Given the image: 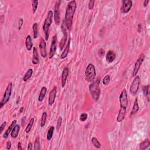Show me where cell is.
<instances>
[{"label":"cell","instance_id":"obj_1","mask_svg":"<svg viewBox=\"0 0 150 150\" xmlns=\"http://www.w3.org/2000/svg\"><path fill=\"white\" fill-rule=\"evenodd\" d=\"M77 7L76 1L74 0L70 1L67 4L65 16V24L66 26V28L69 31H71L73 25V19L75 12H76Z\"/></svg>","mask_w":150,"mask_h":150},{"label":"cell","instance_id":"obj_2","mask_svg":"<svg viewBox=\"0 0 150 150\" xmlns=\"http://www.w3.org/2000/svg\"><path fill=\"white\" fill-rule=\"evenodd\" d=\"M89 92L94 101H98L100 96L101 90L100 87V80L96 79L92 82L89 85Z\"/></svg>","mask_w":150,"mask_h":150},{"label":"cell","instance_id":"obj_3","mask_svg":"<svg viewBox=\"0 0 150 150\" xmlns=\"http://www.w3.org/2000/svg\"><path fill=\"white\" fill-rule=\"evenodd\" d=\"M84 75L87 82H92L94 81L96 76V70L93 64H88L85 71Z\"/></svg>","mask_w":150,"mask_h":150},{"label":"cell","instance_id":"obj_4","mask_svg":"<svg viewBox=\"0 0 150 150\" xmlns=\"http://www.w3.org/2000/svg\"><path fill=\"white\" fill-rule=\"evenodd\" d=\"M53 17V12L52 10L49 11L47 13V16L46 19L45 20L44 25H43V30L45 35V39L46 41H47L49 39V28L51 26L52 23V18Z\"/></svg>","mask_w":150,"mask_h":150},{"label":"cell","instance_id":"obj_5","mask_svg":"<svg viewBox=\"0 0 150 150\" xmlns=\"http://www.w3.org/2000/svg\"><path fill=\"white\" fill-rule=\"evenodd\" d=\"M12 83L11 82H10V83H8V86H7L6 91L4 92V96L2 97L1 102H0V108L1 109H2L4 105L8 103L10 97H11L12 94Z\"/></svg>","mask_w":150,"mask_h":150},{"label":"cell","instance_id":"obj_6","mask_svg":"<svg viewBox=\"0 0 150 150\" xmlns=\"http://www.w3.org/2000/svg\"><path fill=\"white\" fill-rule=\"evenodd\" d=\"M140 77L139 76H136L130 87V92L132 96H136L140 88Z\"/></svg>","mask_w":150,"mask_h":150},{"label":"cell","instance_id":"obj_7","mask_svg":"<svg viewBox=\"0 0 150 150\" xmlns=\"http://www.w3.org/2000/svg\"><path fill=\"white\" fill-rule=\"evenodd\" d=\"M120 105L121 108L127 109L128 106V97H127V92L126 89H123L119 96Z\"/></svg>","mask_w":150,"mask_h":150},{"label":"cell","instance_id":"obj_8","mask_svg":"<svg viewBox=\"0 0 150 150\" xmlns=\"http://www.w3.org/2000/svg\"><path fill=\"white\" fill-rule=\"evenodd\" d=\"M61 4V1H57L56 2L54 7L53 10V17L55 23L56 25H59L61 22V18H60V5Z\"/></svg>","mask_w":150,"mask_h":150},{"label":"cell","instance_id":"obj_9","mask_svg":"<svg viewBox=\"0 0 150 150\" xmlns=\"http://www.w3.org/2000/svg\"><path fill=\"white\" fill-rule=\"evenodd\" d=\"M144 58H145V55L143 53H142L139 56L138 59L137 60L136 63H135L133 72H132V76H133L135 77L136 76H137V73H138L140 69V67L141 66L142 62H143L144 61Z\"/></svg>","mask_w":150,"mask_h":150},{"label":"cell","instance_id":"obj_10","mask_svg":"<svg viewBox=\"0 0 150 150\" xmlns=\"http://www.w3.org/2000/svg\"><path fill=\"white\" fill-rule=\"evenodd\" d=\"M57 36L56 35H55L53 36L52 38V41H51V47H50L49 50V59H52L55 54L56 51L57 49Z\"/></svg>","mask_w":150,"mask_h":150},{"label":"cell","instance_id":"obj_11","mask_svg":"<svg viewBox=\"0 0 150 150\" xmlns=\"http://www.w3.org/2000/svg\"><path fill=\"white\" fill-rule=\"evenodd\" d=\"M132 7V1L131 0H124L122 1L121 11L122 14H127L130 11Z\"/></svg>","mask_w":150,"mask_h":150},{"label":"cell","instance_id":"obj_12","mask_svg":"<svg viewBox=\"0 0 150 150\" xmlns=\"http://www.w3.org/2000/svg\"><path fill=\"white\" fill-rule=\"evenodd\" d=\"M39 52L41 56L43 58H46L47 57V52H46V43L44 38H41L39 45Z\"/></svg>","mask_w":150,"mask_h":150},{"label":"cell","instance_id":"obj_13","mask_svg":"<svg viewBox=\"0 0 150 150\" xmlns=\"http://www.w3.org/2000/svg\"><path fill=\"white\" fill-rule=\"evenodd\" d=\"M66 26L65 25V21L63 22V24L62 25V31L63 32V38L60 42L59 44V47H60V50L62 51L63 49L65 46L66 42L67 41V35L66 32Z\"/></svg>","mask_w":150,"mask_h":150},{"label":"cell","instance_id":"obj_14","mask_svg":"<svg viewBox=\"0 0 150 150\" xmlns=\"http://www.w3.org/2000/svg\"><path fill=\"white\" fill-rule=\"evenodd\" d=\"M56 93H57V87L56 86H55L53 89H52L49 93V99H48V104L49 106H52V105H53V103H55L56 96Z\"/></svg>","mask_w":150,"mask_h":150},{"label":"cell","instance_id":"obj_15","mask_svg":"<svg viewBox=\"0 0 150 150\" xmlns=\"http://www.w3.org/2000/svg\"><path fill=\"white\" fill-rule=\"evenodd\" d=\"M69 69L68 67H65L63 72H62V76H61V82H62V87H64L65 86L67 77H68V75H69Z\"/></svg>","mask_w":150,"mask_h":150},{"label":"cell","instance_id":"obj_16","mask_svg":"<svg viewBox=\"0 0 150 150\" xmlns=\"http://www.w3.org/2000/svg\"><path fill=\"white\" fill-rule=\"evenodd\" d=\"M116 55L113 51H109L106 55V59L108 63H112L116 59Z\"/></svg>","mask_w":150,"mask_h":150},{"label":"cell","instance_id":"obj_17","mask_svg":"<svg viewBox=\"0 0 150 150\" xmlns=\"http://www.w3.org/2000/svg\"><path fill=\"white\" fill-rule=\"evenodd\" d=\"M126 109H123V108H121L120 109L119 111L118 115H117L116 120L117 122H120L122 121H123V120L125 118V116H126Z\"/></svg>","mask_w":150,"mask_h":150},{"label":"cell","instance_id":"obj_18","mask_svg":"<svg viewBox=\"0 0 150 150\" xmlns=\"http://www.w3.org/2000/svg\"><path fill=\"white\" fill-rule=\"evenodd\" d=\"M17 124V120H15L12 121V123L11 124V125L8 127V128H7V130L5 131V133L4 134V136L3 137L4 138H7L8 137V136H9V134L11 133L12 129L14 128V127H15V126Z\"/></svg>","mask_w":150,"mask_h":150},{"label":"cell","instance_id":"obj_19","mask_svg":"<svg viewBox=\"0 0 150 150\" xmlns=\"http://www.w3.org/2000/svg\"><path fill=\"white\" fill-rule=\"evenodd\" d=\"M71 39L69 38L68 42H67V44L66 45V47H65L63 51V52H62V53L61 54V58L62 59H63L65 58H66V57L67 56V55H68V53H69V49H70V44H71Z\"/></svg>","mask_w":150,"mask_h":150},{"label":"cell","instance_id":"obj_20","mask_svg":"<svg viewBox=\"0 0 150 150\" xmlns=\"http://www.w3.org/2000/svg\"><path fill=\"white\" fill-rule=\"evenodd\" d=\"M33 57H32V62L34 65H37L39 63V55L38 53L37 49L36 47H34L33 48Z\"/></svg>","mask_w":150,"mask_h":150},{"label":"cell","instance_id":"obj_21","mask_svg":"<svg viewBox=\"0 0 150 150\" xmlns=\"http://www.w3.org/2000/svg\"><path fill=\"white\" fill-rule=\"evenodd\" d=\"M20 126L18 124H16L11 132V137L12 138H16L18 136Z\"/></svg>","mask_w":150,"mask_h":150},{"label":"cell","instance_id":"obj_22","mask_svg":"<svg viewBox=\"0 0 150 150\" xmlns=\"http://www.w3.org/2000/svg\"><path fill=\"white\" fill-rule=\"evenodd\" d=\"M25 45L26 48L28 51H31L32 47H33V44L32 42V38L30 35H28L26 38L25 39Z\"/></svg>","mask_w":150,"mask_h":150},{"label":"cell","instance_id":"obj_23","mask_svg":"<svg viewBox=\"0 0 150 150\" xmlns=\"http://www.w3.org/2000/svg\"><path fill=\"white\" fill-rule=\"evenodd\" d=\"M47 93V88L46 87H42V89L41 90V92H40V93L38 97V101L39 102H42L44 100V99L45 97L46 94Z\"/></svg>","mask_w":150,"mask_h":150},{"label":"cell","instance_id":"obj_24","mask_svg":"<svg viewBox=\"0 0 150 150\" xmlns=\"http://www.w3.org/2000/svg\"><path fill=\"white\" fill-rule=\"evenodd\" d=\"M139 110V106H138V98L136 99L134 101V103L133 105V107H132V110L131 111V115L132 116V115L136 114L138 111Z\"/></svg>","mask_w":150,"mask_h":150},{"label":"cell","instance_id":"obj_25","mask_svg":"<svg viewBox=\"0 0 150 150\" xmlns=\"http://www.w3.org/2000/svg\"><path fill=\"white\" fill-rule=\"evenodd\" d=\"M150 146V141L148 139H146L140 144V149L141 150L146 149Z\"/></svg>","mask_w":150,"mask_h":150},{"label":"cell","instance_id":"obj_26","mask_svg":"<svg viewBox=\"0 0 150 150\" xmlns=\"http://www.w3.org/2000/svg\"><path fill=\"white\" fill-rule=\"evenodd\" d=\"M32 74H33V69L31 68L29 69L24 74V76L23 77V81L25 82L28 81V80L31 77Z\"/></svg>","mask_w":150,"mask_h":150},{"label":"cell","instance_id":"obj_27","mask_svg":"<svg viewBox=\"0 0 150 150\" xmlns=\"http://www.w3.org/2000/svg\"><path fill=\"white\" fill-rule=\"evenodd\" d=\"M34 120H35L34 118H31V119H30L29 122H28V125H27V126L26 127L25 130V132H26V134L29 133V132L31 131V129L32 128V127H33V125H34Z\"/></svg>","mask_w":150,"mask_h":150},{"label":"cell","instance_id":"obj_28","mask_svg":"<svg viewBox=\"0 0 150 150\" xmlns=\"http://www.w3.org/2000/svg\"><path fill=\"white\" fill-rule=\"evenodd\" d=\"M54 130H55V127L53 126H51L49 128L48 131H47V137H46L47 141H51L52 140V137H53V135Z\"/></svg>","mask_w":150,"mask_h":150},{"label":"cell","instance_id":"obj_29","mask_svg":"<svg viewBox=\"0 0 150 150\" xmlns=\"http://www.w3.org/2000/svg\"><path fill=\"white\" fill-rule=\"evenodd\" d=\"M32 30H33L34 33V38L36 39L38 36V24L35 22L33 24L32 26Z\"/></svg>","mask_w":150,"mask_h":150},{"label":"cell","instance_id":"obj_30","mask_svg":"<svg viewBox=\"0 0 150 150\" xmlns=\"http://www.w3.org/2000/svg\"><path fill=\"white\" fill-rule=\"evenodd\" d=\"M92 142L96 148H100L101 147L100 142H99V141L96 138V137H93V138H92Z\"/></svg>","mask_w":150,"mask_h":150},{"label":"cell","instance_id":"obj_31","mask_svg":"<svg viewBox=\"0 0 150 150\" xmlns=\"http://www.w3.org/2000/svg\"><path fill=\"white\" fill-rule=\"evenodd\" d=\"M46 119H47V112L45 111L43 112V113H42V118H41V127H44L45 126V125L46 124Z\"/></svg>","mask_w":150,"mask_h":150},{"label":"cell","instance_id":"obj_32","mask_svg":"<svg viewBox=\"0 0 150 150\" xmlns=\"http://www.w3.org/2000/svg\"><path fill=\"white\" fill-rule=\"evenodd\" d=\"M149 85H147V86H142V92H143L144 95L146 97H147V99L149 100Z\"/></svg>","mask_w":150,"mask_h":150},{"label":"cell","instance_id":"obj_33","mask_svg":"<svg viewBox=\"0 0 150 150\" xmlns=\"http://www.w3.org/2000/svg\"><path fill=\"white\" fill-rule=\"evenodd\" d=\"M35 150H39L41 149V147H40V138L38 136L36 139L35 141L34 142V148Z\"/></svg>","mask_w":150,"mask_h":150},{"label":"cell","instance_id":"obj_34","mask_svg":"<svg viewBox=\"0 0 150 150\" xmlns=\"http://www.w3.org/2000/svg\"><path fill=\"white\" fill-rule=\"evenodd\" d=\"M110 82V76L109 74H107L104 77L103 79V84L104 86H108Z\"/></svg>","mask_w":150,"mask_h":150},{"label":"cell","instance_id":"obj_35","mask_svg":"<svg viewBox=\"0 0 150 150\" xmlns=\"http://www.w3.org/2000/svg\"><path fill=\"white\" fill-rule=\"evenodd\" d=\"M38 1L35 0V1H32V8L33 14H35L38 8Z\"/></svg>","mask_w":150,"mask_h":150},{"label":"cell","instance_id":"obj_36","mask_svg":"<svg viewBox=\"0 0 150 150\" xmlns=\"http://www.w3.org/2000/svg\"><path fill=\"white\" fill-rule=\"evenodd\" d=\"M87 117H88V115H87V113H85V112H84V113H82L81 116H80L79 119L82 122H83L86 120Z\"/></svg>","mask_w":150,"mask_h":150},{"label":"cell","instance_id":"obj_37","mask_svg":"<svg viewBox=\"0 0 150 150\" xmlns=\"http://www.w3.org/2000/svg\"><path fill=\"white\" fill-rule=\"evenodd\" d=\"M62 117L61 116H59L58 119H57V130H59V129L60 127H61L62 124Z\"/></svg>","mask_w":150,"mask_h":150},{"label":"cell","instance_id":"obj_38","mask_svg":"<svg viewBox=\"0 0 150 150\" xmlns=\"http://www.w3.org/2000/svg\"><path fill=\"white\" fill-rule=\"evenodd\" d=\"M94 3L95 1H93V0H92V1H90L89 2V5H88V8L89 9H92L94 8Z\"/></svg>","mask_w":150,"mask_h":150},{"label":"cell","instance_id":"obj_39","mask_svg":"<svg viewBox=\"0 0 150 150\" xmlns=\"http://www.w3.org/2000/svg\"><path fill=\"white\" fill-rule=\"evenodd\" d=\"M6 126H7V122L6 121H4L3 123L1 125V126H0V134H1L2 131H4L5 127H6Z\"/></svg>","mask_w":150,"mask_h":150},{"label":"cell","instance_id":"obj_40","mask_svg":"<svg viewBox=\"0 0 150 150\" xmlns=\"http://www.w3.org/2000/svg\"><path fill=\"white\" fill-rule=\"evenodd\" d=\"M98 54L100 57H102L105 54V51L103 49H100L99 50V52H98Z\"/></svg>","mask_w":150,"mask_h":150},{"label":"cell","instance_id":"obj_41","mask_svg":"<svg viewBox=\"0 0 150 150\" xmlns=\"http://www.w3.org/2000/svg\"><path fill=\"white\" fill-rule=\"evenodd\" d=\"M18 24H19V25H18V29L20 30L22 28V25H23V24H24V20L22 18H21L19 20V22H18Z\"/></svg>","mask_w":150,"mask_h":150},{"label":"cell","instance_id":"obj_42","mask_svg":"<svg viewBox=\"0 0 150 150\" xmlns=\"http://www.w3.org/2000/svg\"><path fill=\"white\" fill-rule=\"evenodd\" d=\"M11 148V142L10 141H8L7 142V147L6 149H10Z\"/></svg>","mask_w":150,"mask_h":150},{"label":"cell","instance_id":"obj_43","mask_svg":"<svg viewBox=\"0 0 150 150\" xmlns=\"http://www.w3.org/2000/svg\"><path fill=\"white\" fill-rule=\"evenodd\" d=\"M28 150H32V144L31 142H29L28 145V148H27Z\"/></svg>","mask_w":150,"mask_h":150},{"label":"cell","instance_id":"obj_44","mask_svg":"<svg viewBox=\"0 0 150 150\" xmlns=\"http://www.w3.org/2000/svg\"><path fill=\"white\" fill-rule=\"evenodd\" d=\"M25 120H26V117H24V118H22V121H21V125H22V126H24V124H25Z\"/></svg>","mask_w":150,"mask_h":150},{"label":"cell","instance_id":"obj_45","mask_svg":"<svg viewBox=\"0 0 150 150\" xmlns=\"http://www.w3.org/2000/svg\"><path fill=\"white\" fill-rule=\"evenodd\" d=\"M18 149L19 150H22V144H21V142H18Z\"/></svg>","mask_w":150,"mask_h":150},{"label":"cell","instance_id":"obj_46","mask_svg":"<svg viewBox=\"0 0 150 150\" xmlns=\"http://www.w3.org/2000/svg\"><path fill=\"white\" fill-rule=\"evenodd\" d=\"M141 29H142V25L141 24H139L138 25V32H140L141 31Z\"/></svg>","mask_w":150,"mask_h":150},{"label":"cell","instance_id":"obj_47","mask_svg":"<svg viewBox=\"0 0 150 150\" xmlns=\"http://www.w3.org/2000/svg\"><path fill=\"white\" fill-rule=\"evenodd\" d=\"M149 2V0H146V1H144V7H146L147 6V5H148Z\"/></svg>","mask_w":150,"mask_h":150},{"label":"cell","instance_id":"obj_48","mask_svg":"<svg viewBox=\"0 0 150 150\" xmlns=\"http://www.w3.org/2000/svg\"><path fill=\"white\" fill-rule=\"evenodd\" d=\"M24 110V107H21V109H20V110H19V112H22Z\"/></svg>","mask_w":150,"mask_h":150}]
</instances>
